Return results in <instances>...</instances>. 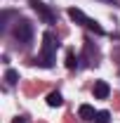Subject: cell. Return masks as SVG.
<instances>
[{"instance_id":"cell-1","label":"cell","mask_w":120,"mask_h":123,"mask_svg":"<svg viewBox=\"0 0 120 123\" xmlns=\"http://www.w3.org/2000/svg\"><path fill=\"white\" fill-rule=\"evenodd\" d=\"M54 36L47 31L45 36H43V50H40V64L43 66H52V62H54Z\"/></svg>"},{"instance_id":"cell-2","label":"cell","mask_w":120,"mask_h":123,"mask_svg":"<svg viewBox=\"0 0 120 123\" xmlns=\"http://www.w3.org/2000/svg\"><path fill=\"white\" fill-rule=\"evenodd\" d=\"M14 38L21 43V45H28V43H31V38H33V26H31L26 19L16 21V26H14Z\"/></svg>"},{"instance_id":"cell-3","label":"cell","mask_w":120,"mask_h":123,"mask_svg":"<svg viewBox=\"0 0 120 123\" xmlns=\"http://www.w3.org/2000/svg\"><path fill=\"white\" fill-rule=\"evenodd\" d=\"M68 17H71L73 21H80L82 26H87V29H92L94 33H104V29H101V26H99V24H97L94 19H87V17L82 14L80 10H75V7H71V10H68Z\"/></svg>"},{"instance_id":"cell-4","label":"cell","mask_w":120,"mask_h":123,"mask_svg":"<svg viewBox=\"0 0 120 123\" xmlns=\"http://www.w3.org/2000/svg\"><path fill=\"white\" fill-rule=\"evenodd\" d=\"M31 7L35 10V14L40 17L45 24H54V19H57V17H54V12L47 7L45 2H40V0H31Z\"/></svg>"},{"instance_id":"cell-5","label":"cell","mask_w":120,"mask_h":123,"mask_svg":"<svg viewBox=\"0 0 120 123\" xmlns=\"http://www.w3.org/2000/svg\"><path fill=\"white\" fill-rule=\"evenodd\" d=\"M108 92H111V88H108L106 80H97V83H94V97H97V99H106Z\"/></svg>"},{"instance_id":"cell-6","label":"cell","mask_w":120,"mask_h":123,"mask_svg":"<svg viewBox=\"0 0 120 123\" xmlns=\"http://www.w3.org/2000/svg\"><path fill=\"white\" fill-rule=\"evenodd\" d=\"M78 114H80V118H85V121H92V118H97V111H94L90 104H82V107L78 109Z\"/></svg>"},{"instance_id":"cell-7","label":"cell","mask_w":120,"mask_h":123,"mask_svg":"<svg viewBox=\"0 0 120 123\" xmlns=\"http://www.w3.org/2000/svg\"><path fill=\"white\" fill-rule=\"evenodd\" d=\"M61 102H64V99H61L59 92H49V95H47V104H49V107H61Z\"/></svg>"},{"instance_id":"cell-8","label":"cell","mask_w":120,"mask_h":123,"mask_svg":"<svg viewBox=\"0 0 120 123\" xmlns=\"http://www.w3.org/2000/svg\"><path fill=\"white\" fill-rule=\"evenodd\" d=\"M5 80H7V85H14L16 80H19V74H16L14 69H7L5 71Z\"/></svg>"},{"instance_id":"cell-9","label":"cell","mask_w":120,"mask_h":123,"mask_svg":"<svg viewBox=\"0 0 120 123\" xmlns=\"http://www.w3.org/2000/svg\"><path fill=\"white\" fill-rule=\"evenodd\" d=\"M66 66H68V69H75V57H73V52H68V55H66Z\"/></svg>"},{"instance_id":"cell-10","label":"cell","mask_w":120,"mask_h":123,"mask_svg":"<svg viewBox=\"0 0 120 123\" xmlns=\"http://www.w3.org/2000/svg\"><path fill=\"white\" fill-rule=\"evenodd\" d=\"M97 123H108V111H99L97 114Z\"/></svg>"},{"instance_id":"cell-11","label":"cell","mask_w":120,"mask_h":123,"mask_svg":"<svg viewBox=\"0 0 120 123\" xmlns=\"http://www.w3.org/2000/svg\"><path fill=\"white\" fill-rule=\"evenodd\" d=\"M12 123H24V118H14V121H12Z\"/></svg>"},{"instance_id":"cell-12","label":"cell","mask_w":120,"mask_h":123,"mask_svg":"<svg viewBox=\"0 0 120 123\" xmlns=\"http://www.w3.org/2000/svg\"><path fill=\"white\" fill-rule=\"evenodd\" d=\"M104 2H111V5H115V0H104Z\"/></svg>"}]
</instances>
